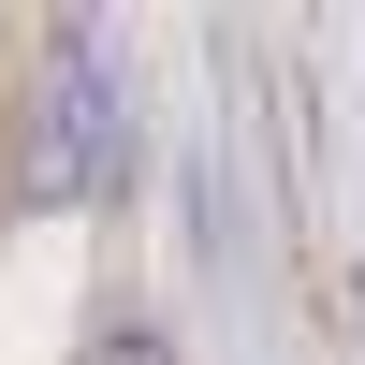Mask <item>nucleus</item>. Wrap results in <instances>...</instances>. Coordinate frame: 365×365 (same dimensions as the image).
Listing matches in <instances>:
<instances>
[{
    "instance_id": "nucleus-1",
    "label": "nucleus",
    "mask_w": 365,
    "mask_h": 365,
    "mask_svg": "<svg viewBox=\"0 0 365 365\" xmlns=\"http://www.w3.org/2000/svg\"><path fill=\"white\" fill-rule=\"evenodd\" d=\"M117 175V73L88 29H58L44 58H29V132H15V190L29 205H73Z\"/></svg>"
},
{
    "instance_id": "nucleus-2",
    "label": "nucleus",
    "mask_w": 365,
    "mask_h": 365,
    "mask_svg": "<svg viewBox=\"0 0 365 365\" xmlns=\"http://www.w3.org/2000/svg\"><path fill=\"white\" fill-rule=\"evenodd\" d=\"M88 365H175V351L146 336V322H88Z\"/></svg>"
}]
</instances>
